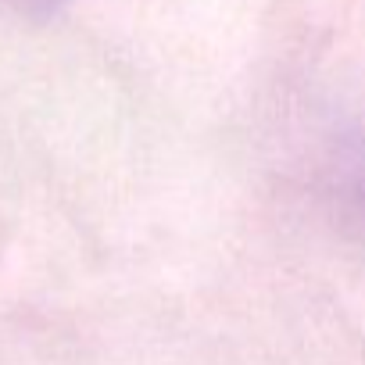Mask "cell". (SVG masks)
<instances>
[{"label":"cell","instance_id":"cell-1","mask_svg":"<svg viewBox=\"0 0 365 365\" xmlns=\"http://www.w3.org/2000/svg\"><path fill=\"white\" fill-rule=\"evenodd\" d=\"M4 4H11V8H19V11H33V15H47V11H54V8H61L65 0H4Z\"/></svg>","mask_w":365,"mask_h":365},{"label":"cell","instance_id":"cell-2","mask_svg":"<svg viewBox=\"0 0 365 365\" xmlns=\"http://www.w3.org/2000/svg\"><path fill=\"white\" fill-rule=\"evenodd\" d=\"M354 175H358V194H361V201H365V147H361V154H358V161H354Z\"/></svg>","mask_w":365,"mask_h":365}]
</instances>
